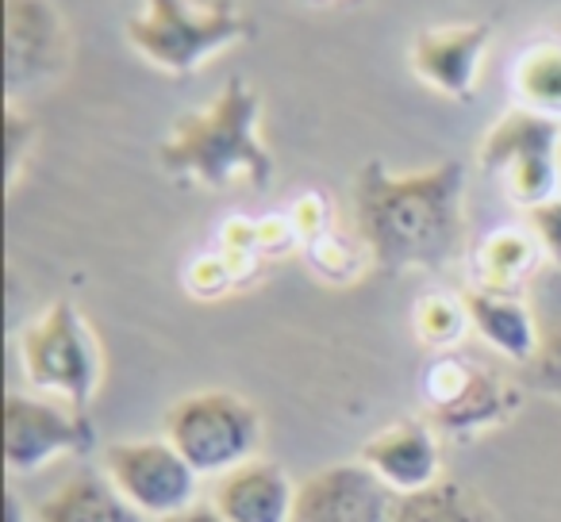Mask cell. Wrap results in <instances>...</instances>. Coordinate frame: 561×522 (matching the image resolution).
<instances>
[{
  "label": "cell",
  "mask_w": 561,
  "mask_h": 522,
  "mask_svg": "<svg viewBox=\"0 0 561 522\" xmlns=\"http://www.w3.org/2000/svg\"><path fill=\"white\" fill-rule=\"evenodd\" d=\"M466 170L438 162L431 170L389 173L381 162L362 165L354 181V219L385 274L446 269L466 242Z\"/></svg>",
  "instance_id": "6da1fadb"
},
{
  "label": "cell",
  "mask_w": 561,
  "mask_h": 522,
  "mask_svg": "<svg viewBox=\"0 0 561 522\" xmlns=\"http://www.w3.org/2000/svg\"><path fill=\"white\" fill-rule=\"evenodd\" d=\"M257 124H262V101L254 85L231 78L208 108L188 112L173 124V131L158 147V162L173 177L208 188H227L234 181L270 188L273 158Z\"/></svg>",
  "instance_id": "7a4b0ae2"
},
{
  "label": "cell",
  "mask_w": 561,
  "mask_h": 522,
  "mask_svg": "<svg viewBox=\"0 0 561 522\" xmlns=\"http://www.w3.org/2000/svg\"><path fill=\"white\" fill-rule=\"evenodd\" d=\"M250 32L254 20L234 0H142V9L124 24L127 43L170 78L196 73Z\"/></svg>",
  "instance_id": "3957f363"
},
{
  "label": "cell",
  "mask_w": 561,
  "mask_h": 522,
  "mask_svg": "<svg viewBox=\"0 0 561 522\" xmlns=\"http://www.w3.org/2000/svg\"><path fill=\"white\" fill-rule=\"evenodd\" d=\"M20 358L32 388L66 399L78 415L89 411L104 381L101 338L73 300H55L20 335Z\"/></svg>",
  "instance_id": "277c9868"
},
{
  "label": "cell",
  "mask_w": 561,
  "mask_h": 522,
  "mask_svg": "<svg viewBox=\"0 0 561 522\" xmlns=\"http://www.w3.org/2000/svg\"><path fill=\"white\" fill-rule=\"evenodd\" d=\"M165 438L201 476H227L257 457L262 415L227 388L188 392L165 411Z\"/></svg>",
  "instance_id": "5b68a950"
},
{
  "label": "cell",
  "mask_w": 561,
  "mask_h": 522,
  "mask_svg": "<svg viewBox=\"0 0 561 522\" xmlns=\"http://www.w3.org/2000/svg\"><path fill=\"white\" fill-rule=\"evenodd\" d=\"M561 124L538 112L512 108L489 127L481 142V165L504 181L519 208H538L561 188Z\"/></svg>",
  "instance_id": "8992f818"
},
{
  "label": "cell",
  "mask_w": 561,
  "mask_h": 522,
  "mask_svg": "<svg viewBox=\"0 0 561 522\" xmlns=\"http://www.w3.org/2000/svg\"><path fill=\"white\" fill-rule=\"evenodd\" d=\"M104 476L119 488V496L147 519H170L196 503V473L170 438H135L112 442L104 450Z\"/></svg>",
  "instance_id": "52a82bcc"
},
{
  "label": "cell",
  "mask_w": 561,
  "mask_h": 522,
  "mask_svg": "<svg viewBox=\"0 0 561 522\" xmlns=\"http://www.w3.org/2000/svg\"><path fill=\"white\" fill-rule=\"evenodd\" d=\"M70 66V32L50 0H4V78L9 104L58 81Z\"/></svg>",
  "instance_id": "ba28073f"
},
{
  "label": "cell",
  "mask_w": 561,
  "mask_h": 522,
  "mask_svg": "<svg viewBox=\"0 0 561 522\" xmlns=\"http://www.w3.org/2000/svg\"><path fill=\"white\" fill-rule=\"evenodd\" d=\"M93 445V422L55 399L9 392L4 399V465L9 473H39L55 457Z\"/></svg>",
  "instance_id": "9c48e42d"
},
{
  "label": "cell",
  "mask_w": 561,
  "mask_h": 522,
  "mask_svg": "<svg viewBox=\"0 0 561 522\" xmlns=\"http://www.w3.org/2000/svg\"><path fill=\"white\" fill-rule=\"evenodd\" d=\"M427 407L431 427L461 438L500 427L519 407V399L489 369L461 358H438L427 369Z\"/></svg>",
  "instance_id": "30bf717a"
},
{
  "label": "cell",
  "mask_w": 561,
  "mask_h": 522,
  "mask_svg": "<svg viewBox=\"0 0 561 522\" xmlns=\"http://www.w3.org/2000/svg\"><path fill=\"white\" fill-rule=\"evenodd\" d=\"M392 507L397 491L366 461H343L297 484L293 522H389Z\"/></svg>",
  "instance_id": "8fae6325"
},
{
  "label": "cell",
  "mask_w": 561,
  "mask_h": 522,
  "mask_svg": "<svg viewBox=\"0 0 561 522\" xmlns=\"http://www.w3.org/2000/svg\"><path fill=\"white\" fill-rule=\"evenodd\" d=\"M492 43V24H446L427 27L412 43V70L423 85L450 101H469L481 81L484 50Z\"/></svg>",
  "instance_id": "7c38bea8"
},
{
  "label": "cell",
  "mask_w": 561,
  "mask_h": 522,
  "mask_svg": "<svg viewBox=\"0 0 561 522\" xmlns=\"http://www.w3.org/2000/svg\"><path fill=\"white\" fill-rule=\"evenodd\" d=\"M362 461H366L397 496L423 491L443 480V476H438V468H443L438 434H435V427L423 419H400V422H392V427L377 430V434L362 445Z\"/></svg>",
  "instance_id": "4fadbf2b"
},
{
  "label": "cell",
  "mask_w": 561,
  "mask_h": 522,
  "mask_svg": "<svg viewBox=\"0 0 561 522\" xmlns=\"http://www.w3.org/2000/svg\"><path fill=\"white\" fill-rule=\"evenodd\" d=\"M211 507L227 522H293L297 484L289 480L285 468L254 457L219 476L216 491H211Z\"/></svg>",
  "instance_id": "5bb4252c"
},
{
  "label": "cell",
  "mask_w": 561,
  "mask_h": 522,
  "mask_svg": "<svg viewBox=\"0 0 561 522\" xmlns=\"http://www.w3.org/2000/svg\"><path fill=\"white\" fill-rule=\"evenodd\" d=\"M461 304L469 312V327L484 338L489 346H496L504 358L512 361H530L538 358L542 343H538V327L530 320V308L519 297L507 292H489V289H466Z\"/></svg>",
  "instance_id": "9a60e30c"
},
{
  "label": "cell",
  "mask_w": 561,
  "mask_h": 522,
  "mask_svg": "<svg viewBox=\"0 0 561 522\" xmlns=\"http://www.w3.org/2000/svg\"><path fill=\"white\" fill-rule=\"evenodd\" d=\"M35 522H147L104 473H73L35 511Z\"/></svg>",
  "instance_id": "2e32d148"
},
{
  "label": "cell",
  "mask_w": 561,
  "mask_h": 522,
  "mask_svg": "<svg viewBox=\"0 0 561 522\" xmlns=\"http://www.w3.org/2000/svg\"><path fill=\"white\" fill-rule=\"evenodd\" d=\"M538 254H542V246H538V239L530 231H519V227L492 231L477 250V281H481L477 289L515 297L519 285L535 274Z\"/></svg>",
  "instance_id": "e0dca14e"
},
{
  "label": "cell",
  "mask_w": 561,
  "mask_h": 522,
  "mask_svg": "<svg viewBox=\"0 0 561 522\" xmlns=\"http://www.w3.org/2000/svg\"><path fill=\"white\" fill-rule=\"evenodd\" d=\"M515 108L538 112L561 124V43H535L515 58L512 70Z\"/></svg>",
  "instance_id": "ac0fdd59"
},
{
  "label": "cell",
  "mask_w": 561,
  "mask_h": 522,
  "mask_svg": "<svg viewBox=\"0 0 561 522\" xmlns=\"http://www.w3.org/2000/svg\"><path fill=\"white\" fill-rule=\"evenodd\" d=\"M389 522H492V514L469 484L438 480L423 491L397 496Z\"/></svg>",
  "instance_id": "d6986e66"
},
{
  "label": "cell",
  "mask_w": 561,
  "mask_h": 522,
  "mask_svg": "<svg viewBox=\"0 0 561 522\" xmlns=\"http://www.w3.org/2000/svg\"><path fill=\"white\" fill-rule=\"evenodd\" d=\"M469 327V312L461 304V297H423L415 308V330L427 346H454Z\"/></svg>",
  "instance_id": "ffe728a7"
},
{
  "label": "cell",
  "mask_w": 561,
  "mask_h": 522,
  "mask_svg": "<svg viewBox=\"0 0 561 522\" xmlns=\"http://www.w3.org/2000/svg\"><path fill=\"white\" fill-rule=\"evenodd\" d=\"M527 227L538 239V246H542V254L550 257L553 266H561V196H553V200L530 208Z\"/></svg>",
  "instance_id": "44dd1931"
},
{
  "label": "cell",
  "mask_w": 561,
  "mask_h": 522,
  "mask_svg": "<svg viewBox=\"0 0 561 522\" xmlns=\"http://www.w3.org/2000/svg\"><path fill=\"white\" fill-rule=\"evenodd\" d=\"M24 142H35V119L20 116L16 104H9V181H16L20 158H24Z\"/></svg>",
  "instance_id": "7402d4cb"
},
{
  "label": "cell",
  "mask_w": 561,
  "mask_h": 522,
  "mask_svg": "<svg viewBox=\"0 0 561 522\" xmlns=\"http://www.w3.org/2000/svg\"><path fill=\"white\" fill-rule=\"evenodd\" d=\"M538 384L561 396V330L538 350Z\"/></svg>",
  "instance_id": "603a6c76"
},
{
  "label": "cell",
  "mask_w": 561,
  "mask_h": 522,
  "mask_svg": "<svg viewBox=\"0 0 561 522\" xmlns=\"http://www.w3.org/2000/svg\"><path fill=\"white\" fill-rule=\"evenodd\" d=\"M158 522H227V519L211 503H193L188 511H178V514H170V519H158Z\"/></svg>",
  "instance_id": "cb8c5ba5"
},
{
  "label": "cell",
  "mask_w": 561,
  "mask_h": 522,
  "mask_svg": "<svg viewBox=\"0 0 561 522\" xmlns=\"http://www.w3.org/2000/svg\"><path fill=\"white\" fill-rule=\"evenodd\" d=\"M4 522H32V511L24 507V499H20V491H4Z\"/></svg>",
  "instance_id": "d4e9b609"
},
{
  "label": "cell",
  "mask_w": 561,
  "mask_h": 522,
  "mask_svg": "<svg viewBox=\"0 0 561 522\" xmlns=\"http://www.w3.org/2000/svg\"><path fill=\"white\" fill-rule=\"evenodd\" d=\"M558 165H561V154H558Z\"/></svg>",
  "instance_id": "484cf974"
}]
</instances>
